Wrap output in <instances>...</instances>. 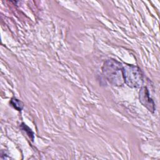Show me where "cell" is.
<instances>
[{
  "mask_svg": "<svg viewBox=\"0 0 160 160\" xmlns=\"http://www.w3.org/2000/svg\"><path fill=\"white\" fill-rule=\"evenodd\" d=\"M125 83L131 88H140L143 83V75L139 67L132 64L123 65Z\"/></svg>",
  "mask_w": 160,
  "mask_h": 160,
  "instance_id": "obj_2",
  "label": "cell"
},
{
  "mask_svg": "<svg viewBox=\"0 0 160 160\" xmlns=\"http://www.w3.org/2000/svg\"><path fill=\"white\" fill-rule=\"evenodd\" d=\"M139 99L141 103L146 107L150 112L155 111V104L152 98H150L149 92L146 86H142L139 93Z\"/></svg>",
  "mask_w": 160,
  "mask_h": 160,
  "instance_id": "obj_3",
  "label": "cell"
},
{
  "mask_svg": "<svg viewBox=\"0 0 160 160\" xmlns=\"http://www.w3.org/2000/svg\"><path fill=\"white\" fill-rule=\"evenodd\" d=\"M10 104H11V106L14 108L16 109V110L20 111H21L23 108H24V104L23 102L19 100L17 98H12L11 101H10Z\"/></svg>",
  "mask_w": 160,
  "mask_h": 160,
  "instance_id": "obj_4",
  "label": "cell"
},
{
  "mask_svg": "<svg viewBox=\"0 0 160 160\" xmlns=\"http://www.w3.org/2000/svg\"><path fill=\"white\" fill-rule=\"evenodd\" d=\"M102 71L104 78L112 85L121 86L125 84L123 65L118 61L108 59L104 62Z\"/></svg>",
  "mask_w": 160,
  "mask_h": 160,
  "instance_id": "obj_1",
  "label": "cell"
},
{
  "mask_svg": "<svg viewBox=\"0 0 160 160\" xmlns=\"http://www.w3.org/2000/svg\"><path fill=\"white\" fill-rule=\"evenodd\" d=\"M21 129H22V130H24V131L27 133V134L28 135V136H29L30 138H31L32 141H33V139H34V135H33V132H32V131H31V129L28 126H27L26 124H25L24 123H22V124H21Z\"/></svg>",
  "mask_w": 160,
  "mask_h": 160,
  "instance_id": "obj_5",
  "label": "cell"
}]
</instances>
